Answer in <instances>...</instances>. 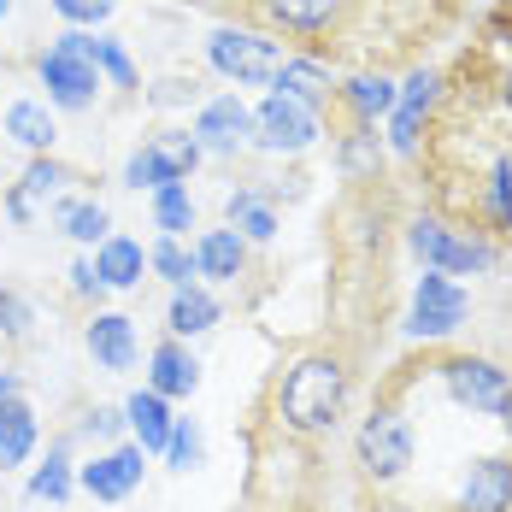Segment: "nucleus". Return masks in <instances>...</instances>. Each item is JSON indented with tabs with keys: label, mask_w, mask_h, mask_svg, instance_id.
Here are the masks:
<instances>
[{
	"label": "nucleus",
	"mask_w": 512,
	"mask_h": 512,
	"mask_svg": "<svg viewBox=\"0 0 512 512\" xmlns=\"http://www.w3.org/2000/svg\"><path fill=\"white\" fill-rule=\"evenodd\" d=\"M348 407V365L336 354H307L295 359L277 383V418L295 436H324L336 430V418Z\"/></svg>",
	"instance_id": "obj_1"
},
{
	"label": "nucleus",
	"mask_w": 512,
	"mask_h": 512,
	"mask_svg": "<svg viewBox=\"0 0 512 512\" xmlns=\"http://www.w3.org/2000/svg\"><path fill=\"white\" fill-rule=\"evenodd\" d=\"M412 448H418V436H412V418L401 407H371V418L359 424V436H354L359 471H365L377 489H389V483L407 477Z\"/></svg>",
	"instance_id": "obj_2"
},
{
	"label": "nucleus",
	"mask_w": 512,
	"mask_h": 512,
	"mask_svg": "<svg viewBox=\"0 0 512 512\" xmlns=\"http://www.w3.org/2000/svg\"><path fill=\"white\" fill-rule=\"evenodd\" d=\"M407 248L424 259V271H442V277H477V271L495 265V248H489V242H477V236H465V230H448V224H436V218H418V224H412Z\"/></svg>",
	"instance_id": "obj_3"
},
{
	"label": "nucleus",
	"mask_w": 512,
	"mask_h": 512,
	"mask_svg": "<svg viewBox=\"0 0 512 512\" xmlns=\"http://www.w3.org/2000/svg\"><path fill=\"white\" fill-rule=\"evenodd\" d=\"M42 83H48V101L65 106V112H83V106L95 101L101 71L89 65V53H83V36H77V30H65V36L42 53Z\"/></svg>",
	"instance_id": "obj_4"
},
{
	"label": "nucleus",
	"mask_w": 512,
	"mask_h": 512,
	"mask_svg": "<svg viewBox=\"0 0 512 512\" xmlns=\"http://www.w3.org/2000/svg\"><path fill=\"white\" fill-rule=\"evenodd\" d=\"M442 383H448V395L460 407L489 412V418H501V407H507V395H512V371L483 354H454L442 365Z\"/></svg>",
	"instance_id": "obj_5"
},
{
	"label": "nucleus",
	"mask_w": 512,
	"mask_h": 512,
	"mask_svg": "<svg viewBox=\"0 0 512 512\" xmlns=\"http://www.w3.org/2000/svg\"><path fill=\"white\" fill-rule=\"evenodd\" d=\"M465 312H471V301H465L460 283H454V277H442V271H424V277H418V289H412L407 330H412V336H424V342H442V336H454V330L465 324Z\"/></svg>",
	"instance_id": "obj_6"
},
{
	"label": "nucleus",
	"mask_w": 512,
	"mask_h": 512,
	"mask_svg": "<svg viewBox=\"0 0 512 512\" xmlns=\"http://www.w3.org/2000/svg\"><path fill=\"white\" fill-rule=\"evenodd\" d=\"M318 136H324L318 130V112L301 101H289V95H265V106L254 112V142L265 154H307Z\"/></svg>",
	"instance_id": "obj_7"
},
{
	"label": "nucleus",
	"mask_w": 512,
	"mask_h": 512,
	"mask_svg": "<svg viewBox=\"0 0 512 512\" xmlns=\"http://www.w3.org/2000/svg\"><path fill=\"white\" fill-rule=\"evenodd\" d=\"M195 165H201V142L171 130V136H154L148 148H136V154H130L124 183H130V189H165V183H183Z\"/></svg>",
	"instance_id": "obj_8"
},
{
	"label": "nucleus",
	"mask_w": 512,
	"mask_h": 512,
	"mask_svg": "<svg viewBox=\"0 0 512 512\" xmlns=\"http://www.w3.org/2000/svg\"><path fill=\"white\" fill-rule=\"evenodd\" d=\"M206 59L224 71V77H236V83H271L277 77V48L254 36V30H212V42H206Z\"/></svg>",
	"instance_id": "obj_9"
},
{
	"label": "nucleus",
	"mask_w": 512,
	"mask_h": 512,
	"mask_svg": "<svg viewBox=\"0 0 512 512\" xmlns=\"http://www.w3.org/2000/svg\"><path fill=\"white\" fill-rule=\"evenodd\" d=\"M195 142H201V154H242L254 142V112L236 101V95L206 101L201 118H195Z\"/></svg>",
	"instance_id": "obj_10"
},
{
	"label": "nucleus",
	"mask_w": 512,
	"mask_h": 512,
	"mask_svg": "<svg viewBox=\"0 0 512 512\" xmlns=\"http://www.w3.org/2000/svg\"><path fill=\"white\" fill-rule=\"evenodd\" d=\"M142 471H148V454H142L136 442H118L112 454H101V460L83 465V471H77V483H83L95 501H124V495H136Z\"/></svg>",
	"instance_id": "obj_11"
},
{
	"label": "nucleus",
	"mask_w": 512,
	"mask_h": 512,
	"mask_svg": "<svg viewBox=\"0 0 512 512\" xmlns=\"http://www.w3.org/2000/svg\"><path fill=\"white\" fill-rule=\"evenodd\" d=\"M460 512H512V460L483 454V460L465 465Z\"/></svg>",
	"instance_id": "obj_12"
},
{
	"label": "nucleus",
	"mask_w": 512,
	"mask_h": 512,
	"mask_svg": "<svg viewBox=\"0 0 512 512\" xmlns=\"http://www.w3.org/2000/svg\"><path fill=\"white\" fill-rule=\"evenodd\" d=\"M65 183H71V171H65V165H59L53 154H36L30 165H24L18 189L6 195V212H12V224H30V218H36V206L53 201V195H59Z\"/></svg>",
	"instance_id": "obj_13"
},
{
	"label": "nucleus",
	"mask_w": 512,
	"mask_h": 512,
	"mask_svg": "<svg viewBox=\"0 0 512 512\" xmlns=\"http://www.w3.org/2000/svg\"><path fill=\"white\" fill-rule=\"evenodd\" d=\"M83 342H89V354H95L101 371H130L136 365V324L124 312H95Z\"/></svg>",
	"instance_id": "obj_14"
},
{
	"label": "nucleus",
	"mask_w": 512,
	"mask_h": 512,
	"mask_svg": "<svg viewBox=\"0 0 512 512\" xmlns=\"http://www.w3.org/2000/svg\"><path fill=\"white\" fill-rule=\"evenodd\" d=\"M148 389L165 395V401H189V395L201 389V365H195V354H189L183 342H159L154 359H148Z\"/></svg>",
	"instance_id": "obj_15"
},
{
	"label": "nucleus",
	"mask_w": 512,
	"mask_h": 512,
	"mask_svg": "<svg viewBox=\"0 0 512 512\" xmlns=\"http://www.w3.org/2000/svg\"><path fill=\"white\" fill-rule=\"evenodd\" d=\"M124 424H130V442L142 448V454H165V442H171V407H165V395L154 389H136L130 401H124Z\"/></svg>",
	"instance_id": "obj_16"
},
{
	"label": "nucleus",
	"mask_w": 512,
	"mask_h": 512,
	"mask_svg": "<svg viewBox=\"0 0 512 512\" xmlns=\"http://www.w3.org/2000/svg\"><path fill=\"white\" fill-rule=\"evenodd\" d=\"M195 265H201V277H212V283H236L242 265H248V242L236 230H206L201 242H195Z\"/></svg>",
	"instance_id": "obj_17"
},
{
	"label": "nucleus",
	"mask_w": 512,
	"mask_h": 512,
	"mask_svg": "<svg viewBox=\"0 0 512 512\" xmlns=\"http://www.w3.org/2000/svg\"><path fill=\"white\" fill-rule=\"evenodd\" d=\"M142 271H148V254L130 236H106L101 248H95V277H101L106 289H136Z\"/></svg>",
	"instance_id": "obj_18"
},
{
	"label": "nucleus",
	"mask_w": 512,
	"mask_h": 512,
	"mask_svg": "<svg viewBox=\"0 0 512 512\" xmlns=\"http://www.w3.org/2000/svg\"><path fill=\"white\" fill-rule=\"evenodd\" d=\"M259 6H265L271 24H283L295 36H318L342 18V0H259Z\"/></svg>",
	"instance_id": "obj_19"
},
{
	"label": "nucleus",
	"mask_w": 512,
	"mask_h": 512,
	"mask_svg": "<svg viewBox=\"0 0 512 512\" xmlns=\"http://www.w3.org/2000/svg\"><path fill=\"white\" fill-rule=\"evenodd\" d=\"M36 454V412L24 401H0V471L24 465Z\"/></svg>",
	"instance_id": "obj_20"
},
{
	"label": "nucleus",
	"mask_w": 512,
	"mask_h": 512,
	"mask_svg": "<svg viewBox=\"0 0 512 512\" xmlns=\"http://www.w3.org/2000/svg\"><path fill=\"white\" fill-rule=\"evenodd\" d=\"M271 83H277V95H289V101L312 106V112L330 101V71H324V65H312V59H283Z\"/></svg>",
	"instance_id": "obj_21"
},
{
	"label": "nucleus",
	"mask_w": 512,
	"mask_h": 512,
	"mask_svg": "<svg viewBox=\"0 0 512 512\" xmlns=\"http://www.w3.org/2000/svg\"><path fill=\"white\" fill-rule=\"evenodd\" d=\"M218 301L206 295V289H171V312H165V324H171V336H206L212 324H218Z\"/></svg>",
	"instance_id": "obj_22"
},
{
	"label": "nucleus",
	"mask_w": 512,
	"mask_h": 512,
	"mask_svg": "<svg viewBox=\"0 0 512 512\" xmlns=\"http://www.w3.org/2000/svg\"><path fill=\"white\" fill-rule=\"evenodd\" d=\"M6 136H12L18 148H30V154H48L59 130H53V112H48V106L18 101V106H6Z\"/></svg>",
	"instance_id": "obj_23"
},
{
	"label": "nucleus",
	"mask_w": 512,
	"mask_h": 512,
	"mask_svg": "<svg viewBox=\"0 0 512 512\" xmlns=\"http://www.w3.org/2000/svg\"><path fill=\"white\" fill-rule=\"evenodd\" d=\"M53 224H59L71 242H95V248L112 236V218H106V206H95V201H59L53 206Z\"/></svg>",
	"instance_id": "obj_24"
},
{
	"label": "nucleus",
	"mask_w": 512,
	"mask_h": 512,
	"mask_svg": "<svg viewBox=\"0 0 512 512\" xmlns=\"http://www.w3.org/2000/svg\"><path fill=\"white\" fill-rule=\"evenodd\" d=\"M224 212H230V230H236L242 242H271V236H277V212L259 201L254 189L230 195V206H224Z\"/></svg>",
	"instance_id": "obj_25"
},
{
	"label": "nucleus",
	"mask_w": 512,
	"mask_h": 512,
	"mask_svg": "<svg viewBox=\"0 0 512 512\" xmlns=\"http://www.w3.org/2000/svg\"><path fill=\"white\" fill-rule=\"evenodd\" d=\"M342 95H348V106H354L359 124H377V118H389V112H395V101H401V89H395L389 77H354Z\"/></svg>",
	"instance_id": "obj_26"
},
{
	"label": "nucleus",
	"mask_w": 512,
	"mask_h": 512,
	"mask_svg": "<svg viewBox=\"0 0 512 512\" xmlns=\"http://www.w3.org/2000/svg\"><path fill=\"white\" fill-rule=\"evenodd\" d=\"M148 271H159L171 289H189V283L201 277V265H195V248H183L177 236H159L154 248H148Z\"/></svg>",
	"instance_id": "obj_27"
},
{
	"label": "nucleus",
	"mask_w": 512,
	"mask_h": 512,
	"mask_svg": "<svg viewBox=\"0 0 512 512\" xmlns=\"http://www.w3.org/2000/svg\"><path fill=\"white\" fill-rule=\"evenodd\" d=\"M154 224L165 230V236L195 230V201H189V189H183V183H165V189H154Z\"/></svg>",
	"instance_id": "obj_28"
},
{
	"label": "nucleus",
	"mask_w": 512,
	"mask_h": 512,
	"mask_svg": "<svg viewBox=\"0 0 512 512\" xmlns=\"http://www.w3.org/2000/svg\"><path fill=\"white\" fill-rule=\"evenodd\" d=\"M83 53H89V65H95V71H106L118 89H136V65H130V53L118 48L112 36H83Z\"/></svg>",
	"instance_id": "obj_29"
},
{
	"label": "nucleus",
	"mask_w": 512,
	"mask_h": 512,
	"mask_svg": "<svg viewBox=\"0 0 512 512\" xmlns=\"http://www.w3.org/2000/svg\"><path fill=\"white\" fill-rule=\"evenodd\" d=\"M201 454H206L201 424H195V418H177V424H171V442H165V465H171V471H195Z\"/></svg>",
	"instance_id": "obj_30"
},
{
	"label": "nucleus",
	"mask_w": 512,
	"mask_h": 512,
	"mask_svg": "<svg viewBox=\"0 0 512 512\" xmlns=\"http://www.w3.org/2000/svg\"><path fill=\"white\" fill-rule=\"evenodd\" d=\"M30 495H36V501H65V495H71V454H65V448H53L48 465H36Z\"/></svg>",
	"instance_id": "obj_31"
},
{
	"label": "nucleus",
	"mask_w": 512,
	"mask_h": 512,
	"mask_svg": "<svg viewBox=\"0 0 512 512\" xmlns=\"http://www.w3.org/2000/svg\"><path fill=\"white\" fill-rule=\"evenodd\" d=\"M483 201H489V218H495L501 230H512V159L507 154L489 165V195H483Z\"/></svg>",
	"instance_id": "obj_32"
},
{
	"label": "nucleus",
	"mask_w": 512,
	"mask_h": 512,
	"mask_svg": "<svg viewBox=\"0 0 512 512\" xmlns=\"http://www.w3.org/2000/svg\"><path fill=\"white\" fill-rule=\"evenodd\" d=\"M30 324H36V307L18 289H0V336L6 342H30Z\"/></svg>",
	"instance_id": "obj_33"
},
{
	"label": "nucleus",
	"mask_w": 512,
	"mask_h": 512,
	"mask_svg": "<svg viewBox=\"0 0 512 512\" xmlns=\"http://www.w3.org/2000/svg\"><path fill=\"white\" fill-rule=\"evenodd\" d=\"M377 159H383V142H377V130H371V124H359L354 136L342 142V171H377Z\"/></svg>",
	"instance_id": "obj_34"
},
{
	"label": "nucleus",
	"mask_w": 512,
	"mask_h": 512,
	"mask_svg": "<svg viewBox=\"0 0 512 512\" xmlns=\"http://www.w3.org/2000/svg\"><path fill=\"white\" fill-rule=\"evenodd\" d=\"M436 101H442V77H436V71H412V77H407V89H401V106L424 118V112H430Z\"/></svg>",
	"instance_id": "obj_35"
},
{
	"label": "nucleus",
	"mask_w": 512,
	"mask_h": 512,
	"mask_svg": "<svg viewBox=\"0 0 512 512\" xmlns=\"http://www.w3.org/2000/svg\"><path fill=\"white\" fill-rule=\"evenodd\" d=\"M53 12L71 18V24H101L106 12H112V0H53Z\"/></svg>",
	"instance_id": "obj_36"
},
{
	"label": "nucleus",
	"mask_w": 512,
	"mask_h": 512,
	"mask_svg": "<svg viewBox=\"0 0 512 512\" xmlns=\"http://www.w3.org/2000/svg\"><path fill=\"white\" fill-rule=\"evenodd\" d=\"M89 430H95V436H112V442H118V436L130 430V424H124V407H95V412H89Z\"/></svg>",
	"instance_id": "obj_37"
},
{
	"label": "nucleus",
	"mask_w": 512,
	"mask_h": 512,
	"mask_svg": "<svg viewBox=\"0 0 512 512\" xmlns=\"http://www.w3.org/2000/svg\"><path fill=\"white\" fill-rule=\"evenodd\" d=\"M106 283L101 277H95V265H89V259H77V265H71V295H83V301H89V295H101Z\"/></svg>",
	"instance_id": "obj_38"
},
{
	"label": "nucleus",
	"mask_w": 512,
	"mask_h": 512,
	"mask_svg": "<svg viewBox=\"0 0 512 512\" xmlns=\"http://www.w3.org/2000/svg\"><path fill=\"white\" fill-rule=\"evenodd\" d=\"M0 401H24L18 395V377H6V371H0Z\"/></svg>",
	"instance_id": "obj_39"
},
{
	"label": "nucleus",
	"mask_w": 512,
	"mask_h": 512,
	"mask_svg": "<svg viewBox=\"0 0 512 512\" xmlns=\"http://www.w3.org/2000/svg\"><path fill=\"white\" fill-rule=\"evenodd\" d=\"M371 512H418V507H401V501H377Z\"/></svg>",
	"instance_id": "obj_40"
},
{
	"label": "nucleus",
	"mask_w": 512,
	"mask_h": 512,
	"mask_svg": "<svg viewBox=\"0 0 512 512\" xmlns=\"http://www.w3.org/2000/svg\"><path fill=\"white\" fill-rule=\"evenodd\" d=\"M501 430H507V442H512V395H507V407H501Z\"/></svg>",
	"instance_id": "obj_41"
},
{
	"label": "nucleus",
	"mask_w": 512,
	"mask_h": 512,
	"mask_svg": "<svg viewBox=\"0 0 512 512\" xmlns=\"http://www.w3.org/2000/svg\"><path fill=\"white\" fill-rule=\"evenodd\" d=\"M501 101L512 106V65H507V77H501Z\"/></svg>",
	"instance_id": "obj_42"
},
{
	"label": "nucleus",
	"mask_w": 512,
	"mask_h": 512,
	"mask_svg": "<svg viewBox=\"0 0 512 512\" xmlns=\"http://www.w3.org/2000/svg\"><path fill=\"white\" fill-rule=\"evenodd\" d=\"M6 6H12V0H0V18H6Z\"/></svg>",
	"instance_id": "obj_43"
}]
</instances>
